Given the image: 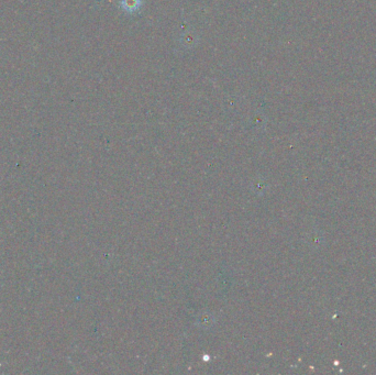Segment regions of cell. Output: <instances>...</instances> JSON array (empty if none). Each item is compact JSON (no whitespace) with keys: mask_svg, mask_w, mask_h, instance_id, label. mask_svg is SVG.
<instances>
[{"mask_svg":"<svg viewBox=\"0 0 376 375\" xmlns=\"http://www.w3.org/2000/svg\"><path fill=\"white\" fill-rule=\"evenodd\" d=\"M120 7L127 13H134L141 9L142 0H120Z\"/></svg>","mask_w":376,"mask_h":375,"instance_id":"1","label":"cell"}]
</instances>
